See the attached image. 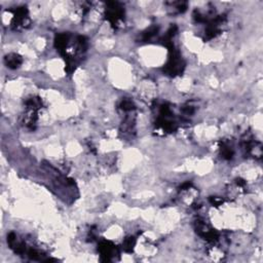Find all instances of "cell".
Masks as SVG:
<instances>
[{
  "label": "cell",
  "mask_w": 263,
  "mask_h": 263,
  "mask_svg": "<svg viewBox=\"0 0 263 263\" xmlns=\"http://www.w3.org/2000/svg\"><path fill=\"white\" fill-rule=\"evenodd\" d=\"M120 107L124 110V111H130V110L134 109V104H133V102L130 101V100H123L122 102H121Z\"/></svg>",
  "instance_id": "obj_4"
},
{
  "label": "cell",
  "mask_w": 263,
  "mask_h": 263,
  "mask_svg": "<svg viewBox=\"0 0 263 263\" xmlns=\"http://www.w3.org/2000/svg\"><path fill=\"white\" fill-rule=\"evenodd\" d=\"M222 154L223 156H224L226 159H230L231 157H232L233 155V152L232 150H231V148H229L228 146H223L222 147Z\"/></svg>",
  "instance_id": "obj_5"
},
{
  "label": "cell",
  "mask_w": 263,
  "mask_h": 263,
  "mask_svg": "<svg viewBox=\"0 0 263 263\" xmlns=\"http://www.w3.org/2000/svg\"><path fill=\"white\" fill-rule=\"evenodd\" d=\"M236 183H237V185H241V186H244L246 184V182L243 179H237Z\"/></svg>",
  "instance_id": "obj_7"
},
{
  "label": "cell",
  "mask_w": 263,
  "mask_h": 263,
  "mask_svg": "<svg viewBox=\"0 0 263 263\" xmlns=\"http://www.w3.org/2000/svg\"><path fill=\"white\" fill-rule=\"evenodd\" d=\"M210 200H211V203H213L214 206H219V205H221L222 202H223L221 199H218V197H211Z\"/></svg>",
  "instance_id": "obj_6"
},
{
  "label": "cell",
  "mask_w": 263,
  "mask_h": 263,
  "mask_svg": "<svg viewBox=\"0 0 263 263\" xmlns=\"http://www.w3.org/2000/svg\"><path fill=\"white\" fill-rule=\"evenodd\" d=\"M135 239L134 237H128V239L124 241L123 243V248L126 251H128V252H130V251H132V249L134 248L135 246Z\"/></svg>",
  "instance_id": "obj_3"
},
{
  "label": "cell",
  "mask_w": 263,
  "mask_h": 263,
  "mask_svg": "<svg viewBox=\"0 0 263 263\" xmlns=\"http://www.w3.org/2000/svg\"><path fill=\"white\" fill-rule=\"evenodd\" d=\"M68 39H69V35L66 34V33L59 34V35L57 36V38H56V47L58 49V50L61 53H64V50H65V47H66V45H67Z\"/></svg>",
  "instance_id": "obj_1"
},
{
  "label": "cell",
  "mask_w": 263,
  "mask_h": 263,
  "mask_svg": "<svg viewBox=\"0 0 263 263\" xmlns=\"http://www.w3.org/2000/svg\"><path fill=\"white\" fill-rule=\"evenodd\" d=\"M6 64L9 68H13H13L19 67L20 65L22 64V59H21V57H19L18 55H15V53H13V55H9L6 58Z\"/></svg>",
  "instance_id": "obj_2"
}]
</instances>
